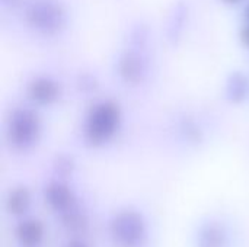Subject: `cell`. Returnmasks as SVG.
<instances>
[{"mask_svg": "<svg viewBox=\"0 0 249 247\" xmlns=\"http://www.w3.org/2000/svg\"><path fill=\"white\" fill-rule=\"evenodd\" d=\"M42 124L39 115L29 108H16L7 121L6 137L10 147L25 153L32 150L41 140Z\"/></svg>", "mask_w": 249, "mask_h": 247, "instance_id": "cell-2", "label": "cell"}, {"mask_svg": "<svg viewBox=\"0 0 249 247\" xmlns=\"http://www.w3.org/2000/svg\"><path fill=\"white\" fill-rule=\"evenodd\" d=\"M247 17H248V20H249V6L247 7Z\"/></svg>", "mask_w": 249, "mask_h": 247, "instance_id": "cell-13", "label": "cell"}, {"mask_svg": "<svg viewBox=\"0 0 249 247\" xmlns=\"http://www.w3.org/2000/svg\"><path fill=\"white\" fill-rule=\"evenodd\" d=\"M228 237L225 229L217 223H207L198 233V247H226Z\"/></svg>", "mask_w": 249, "mask_h": 247, "instance_id": "cell-7", "label": "cell"}, {"mask_svg": "<svg viewBox=\"0 0 249 247\" xmlns=\"http://www.w3.org/2000/svg\"><path fill=\"white\" fill-rule=\"evenodd\" d=\"M123 121L121 108L114 100L95 103L85 121V140L92 147L109 143L118 132Z\"/></svg>", "mask_w": 249, "mask_h": 247, "instance_id": "cell-1", "label": "cell"}, {"mask_svg": "<svg viewBox=\"0 0 249 247\" xmlns=\"http://www.w3.org/2000/svg\"><path fill=\"white\" fill-rule=\"evenodd\" d=\"M241 41L245 47L249 48V23L241 29Z\"/></svg>", "mask_w": 249, "mask_h": 247, "instance_id": "cell-10", "label": "cell"}, {"mask_svg": "<svg viewBox=\"0 0 249 247\" xmlns=\"http://www.w3.org/2000/svg\"><path fill=\"white\" fill-rule=\"evenodd\" d=\"M31 207V192L25 186H18L12 189L6 199V210L15 217L23 215Z\"/></svg>", "mask_w": 249, "mask_h": 247, "instance_id": "cell-8", "label": "cell"}, {"mask_svg": "<svg viewBox=\"0 0 249 247\" xmlns=\"http://www.w3.org/2000/svg\"><path fill=\"white\" fill-rule=\"evenodd\" d=\"M118 71L124 82L127 83H139L143 76V66L137 55L134 54H124L118 63Z\"/></svg>", "mask_w": 249, "mask_h": 247, "instance_id": "cell-9", "label": "cell"}, {"mask_svg": "<svg viewBox=\"0 0 249 247\" xmlns=\"http://www.w3.org/2000/svg\"><path fill=\"white\" fill-rule=\"evenodd\" d=\"M26 93L34 103L48 106L58 100L60 86L55 80L50 77H36L31 80V83L28 84Z\"/></svg>", "mask_w": 249, "mask_h": 247, "instance_id": "cell-5", "label": "cell"}, {"mask_svg": "<svg viewBox=\"0 0 249 247\" xmlns=\"http://www.w3.org/2000/svg\"><path fill=\"white\" fill-rule=\"evenodd\" d=\"M66 247H89L86 243H83V242H80V240H73V242H70L69 245Z\"/></svg>", "mask_w": 249, "mask_h": 247, "instance_id": "cell-11", "label": "cell"}, {"mask_svg": "<svg viewBox=\"0 0 249 247\" xmlns=\"http://www.w3.org/2000/svg\"><path fill=\"white\" fill-rule=\"evenodd\" d=\"M18 242L25 247L38 246L44 239V226L39 220L28 218L18 224L15 230Z\"/></svg>", "mask_w": 249, "mask_h": 247, "instance_id": "cell-6", "label": "cell"}, {"mask_svg": "<svg viewBox=\"0 0 249 247\" xmlns=\"http://www.w3.org/2000/svg\"><path fill=\"white\" fill-rule=\"evenodd\" d=\"M44 198L48 207L60 215H64L66 213L76 208V197L73 191L61 182H53L47 185Z\"/></svg>", "mask_w": 249, "mask_h": 247, "instance_id": "cell-4", "label": "cell"}, {"mask_svg": "<svg viewBox=\"0 0 249 247\" xmlns=\"http://www.w3.org/2000/svg\"><path fill=\"white\" fill-rule=\"evenodd\" d=\"M109 237L114 247H143L147 240V223L139 211L123 210L109 223Z\"/></svg>", "mask_w": 249, "mask_h": 247, "instance_id": "cell-3", "label": "cell"}, {"mask_svg": "<svg viewBox=\"0 0 249 247\" xmlns=\"http://www.w3.org/2000/svg\"><path fill=\"white\" fill-rule=\"evenodd\" d=\"M223 1H226V3H232V4H235V3H239L241 0H223Z\"/></svg>", "mask_w": 249, "mask_h": 247, "instance_id": "cell-12", "label": "cell"}]
</instances>
